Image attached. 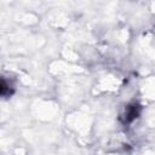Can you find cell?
I'll return each mask as SVG.
<instances>
[{"label":"cell","mask_w":155,"mask_h":155,"mask_svg":"<svg viewBox=\"0 0 155 155\" xmlns=\"http://www.w3.org/2000/svg\"><path fill=\"white\" fill-rule=\"evenodd\" d=\"M8 93H10L8 84H7L5 80L0 79V96H6V94H8Z\"/></svg>","instance_id":"cell-1"},{"label":"cell","mask_w":155,"mask_h":155,"mask_svg":"<svg viewBox=\"0 0 155 155\" xmlns=\"http://www.w3.org/2000/svg\"><path fill=\"white\" fill-rule=\"evenodd\" d=\"M126 115L128 116V117H127V120H131V119L136 117V116H137L136 108H134V107H130V108H127V113H126Z\"/></svg>","instance_id":"cell-2"}]
</instances>
